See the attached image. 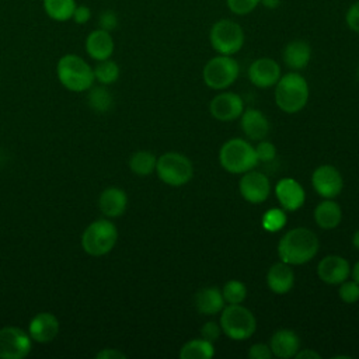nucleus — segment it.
Segmentation results:
<instances>
[{"instance_id":"obj_1","label":"nucleus","mask_w":359,"mask_h":359,"mask_svg":"<svg viewBox=\"0 0 359 359\" xmlns=\"http://www.w3.org/2000/svg\"><path fill=\"white\" fill-rule=\"evenodd\" d=\"M320 248V240L307 227H296L286 231L278 243L280 261L289 265H303L311 261Z\"/></svg>"},{"instance_id":"obj_9","label":"nucleus","mask_w":359,"mask_h":359,"mask_svg":"<svg viewBox=\"0 0 359 359\" xmlns=\"http://www.w3.org/2000/svg\"><path fill=\"white\" fill-rule=\"evenodd\" d=\"M240 74L238 62L229 55H219L209 59L202 70L203 83L212 90L229 88Z\"/></svg>"},{"instance_id":"obj_18","label":"nucleus","mask_w":359,"mask_h":359,"mask_svg":"<svg viewBox=\"0 0 359 359\" xmlns=\"http://www.w3.org/2000/svg\"><path fill=\"white\" fill-rule=\"evenodd\" d=\"M86 53L95 62L109 59L115 50L112 34L102 28L93 29L84 41Z\"/></svg>"},{"instance_id":"obj_32","label":"nucleus","mask_w":359,"mask_h":359,"mask_svg":"<svg viewBox=\"0 0 359 359\" xmlns=\"http://www.w3.org/2000/svg\"><path fill=\"white\" fill-rule=\"evenodd\" d=\"M223 299L227 304H241L247 297V287L241 280H227L222 289Z\"/></svg>"},{"instance_id":"obj_35","label":"nucleus","mask_w":359,"mask_h":359,"mask_svg":"<svg viewBox=\"0 0 359 359\" xmlns=\"http://www.w3.org/2000/svg\"><path fill=\"white\" fill-rule=\"evenodd\" d=\"M255 154L259 163H271L276 157V147L273 143L262 139L258 142V144L254 147Z\"/></svg>"},{"instance_id":"obj_5","label":"nucleus","mask_w":359,"mask_h":359,"mask_svg":"<svg viewBox=\"0 0 359 359\" xmlns=\"http://www.w3.org/2000/svg\"><path fill=\"white\" fill-rule=\"evenodd\" d=\"M81 247L91 257H102L112 251L118 241V229L108 219L91 222L81 234Z\"/></svg>"},{"instance_id":"obj_25","label":"nucleus","mask_w":359,"mask_h":359,"mask_svg":"<svg viewBox=\"0 0 359 359\" xmlns=\"http://www.w3.org/2000/svg\"><path fill=\"white\" fill-rule=\"evenodd\" d=\"M314 220L318 227L332 230L338 227L342 220V209L332 199H324L314 209Z\"/></svg>"},{"instance_id":"obj_11","label":"nucleus","mask_w":359,"mask_h":359,"mask_svg":"<svg viewBox=\"0 0 359 359\" xmlns=\"http://www.w3.org/2000/svg\"><path fill=\"white\" fill-rule=\"evenodd\" d=\"M311 185L324 199H334L344 188V178L338 168L331 164H323L313 171Z\"/></svg>"},{"instance_id":"obj_4","label":"nucleus","mask_w":359,"mask_h":359,"mask_svg":"<svg viewBox=\"0 0 359 359\" xmlns=\"http://www.w3.org/2000/svg\"><path fill=\"white\" fill-rule=\"evenodd\" d=\"M220 165L231 174H244L254 170L259 163L254 146L241 137H233L224 142L219 150Z\"/></svg>"},{"instance_id":"obj_27","label":"nucleus","mask_w":359,"mask_h":359,"mask_svg":"<svg viewBox=\"0 0 359 359\" xmlns=\"http://www.w3.org/2000/svg\"><path fill=\"white\" fill-rule=\"evenodd\" d=\"M76 6V0H42L45 14L56 22L70 21Z\"/></svg>"},{"instance_id":"obj_7","label":"nucleus","mask_w":359,"mask_h":359,"mask_svg":"<svg viewBox=\"0 0 359 359\" xmlns=\"http://www.w3.org/2000/svg\"><path fill=\"white\" fill-rule=\"evenodd\" d=\"M209 41L212 48L219 55L233 56L244 46L245 35L238 22L229 18H222L210 27Z\"/></svg>"},{"instance_id":"obj_24","label":"nucleus","mask_w":359,"mask_h":359,"mask_svg":"<svg viewBox=\"0 0 359 359\" xmlns=\"http://www.w3.org/2000/svg\"><path fill=\"white\" fill-rule=\"evenodd\" d=\"M224 306L226 302L223 299L222 289L216 286L202 287L195 294V307L203 316L219 314Z\"/></svg>"},{"instance_id":"obj_33","label":"nucleus","mask_w":359,"mask_h":359,"mask_svg":"<svg viewBox=\"0 0 359 359\" xmlns=\"http://www.w3.org/2000/svg\"><path fill=\"white\" fill-rule=\"evenodd\" d=\"M338 296L344 303L353 304L359 300V283L356 280H344L339 283L338 289Z\"/></svg>"},{"instance_id":"obj_30","label":"nucleus","mask_w":359,"mask_h":359,"mask_svg":"<svg viewBox=\"0 0 359 359\" xmlns=\"http://www.w3.org/2000/svg\"><path fill=\"white\" fill-rule=\"evenodd\" d=\"M93 70H94L95 81H98L102 86H109L115 83L119 79V73H121L118 63L111 57L97 62Z\"/></svg>"},{"instance_id":"obj_29","label":"nucleus","mask_w":359,"mask_h":359,"mask_svg":"<svg viewBox=\"0 0 359 359\" xmlns=\"http://www.w3.org/2000/svg\"><path fill=\"white\" fill-rule=\"evenodd\" d=\"M88 105L91 109H94L98 114H105L111 109L112 104H114V98L112 94L108 91V88L105 86H97V87H90L88 90Z\"/></svg>"},{"instance_id":"obj_43","label":"nucleus","mask_w":359,"mask_h":359,"mask_svg":"<svg viewBox=\"0 0 359 359\" xmlns=\"http://www.w3.org/2000/svg\"><path fill=\"white\" fill-rule=\"evenodd\" d=\"M259 4H262L265 8H269V10H275L280 6V0H261Z\"/></svg>"},{"instance_id":"obj_46","label":"nucleus","mask_w":359,"mask_h":359,"mask_svg":"<svg viewBox=\"0 0 359 359\" xmlns=\"http://www.w3.org/2000/svg\"><path fill=\"white\" fill-rule=\"evenodd\" d=\"M356 79H358V81H359V65H358V67H356Z\"/></svg>"},{"instance_id":"obj_42","label":"nucleus","mask_w":359,"mask_h":359,"mask_svg":"<svg viewBox=\"0 0 359 359\" xmlns=\"http://www.w3.org/2000/svg\"><path fill=\"white\" fill-rule=\"evenodd\" d=\"M296 359H321V355L313 349H299L294 355Z\"/></svg>"},{"instance_id":"obj_17","label":"nucleus","mask_w":359,"mask_h":359,"mask_svg":"<svg viewBox=\"0 0 359 359\" xmlns=\"http://www.w3.org/2000/svg\"><path fill=\"white\" fill-rule=\"evenodd\" d=\"M59 320L49 311L36 313L28 323V334L34 342L48 344L59 334Z\"/></svg>"},{"instance_id":"obj_38","label":"nucleus","mask_w":359,"mask_h":359,"mask_svg":"<svg viewBox=\"0 0 359 359\" xmlns=\"http://www.w3.org/2000/svg\"><path fill=\"white\" fill-rule=\"evenodd\" d=\"M345 22L351 31L359 35V0L348 7L345 13Z\"/></svg>"},{"instance_id":"obj_40","label":"nucleus","mask_w":359,"mask_h":359,"mask_svg":"<svg viewBox=\"0 0 359 359\" xmlns=\"http://www.w3.org/2000/svg\"><path fill=\"white\" fill-rule=\"evenodd\" d=\"M72 20L76 24H79V25L87 24L91 20V10H90V7L86 6V4H77L74 11H73Z\"/></svg>"},{"instance_id":"obj_14","label":"nucleus","mask_w":359,"mask_h":359,"mask_svg":"<svg viewBox=\"0 0 359 359\" xmlns=\"http://www.w3.org/2000/svg\"><path fill=\"white\" fill-rule=\"evenodd\" d=\"M275 196L280 205L282 209L286 212H294L300 209L304 205L306 201V192L302 184L292 178L285 177L280 178L275 185Z\"/></svg>"},{"instance_id":"obj_37","label":"nucleus","mask_w":359,"mask_h":359,"mask_svg":"<svg viewBox=\"0 0 359 359\" xmlns=\"http://www.w3.org/2000/svg\"><path fill=\"white\" fill-rule=\"evenodd\" d=\"M222 334H223L222 327L216 321H206L201 328V337L213 342V344L220 338Z\"/></svg>"},{"instance_id":"obj_28","label":"nucleus","mask_w":359,"mask_h":359,"mask_svg":"<svg viewBox=\"0 0 359 359\" xmlns=\"http://www.w3.org/2000/svg\"><path fill=\"white\" fill-rule=\"evenodd\" d=\"M157 157L149 150H139L135 151L129 158V168L133 174L146 177L156 171Z\"/></svg>"},{"instance_id":"obj_16","label":"nucleus","mask_w":359,"mask_h":359,"mask_svg":"<svg viewBox=\"0 0 359 359\" xmlns=\"http://www.w3.org/2000/svg\"><path fill=\"white\" fill-rule=\"evenodd\" d=\"M317 275L327 285H339L351 275V265L341 255H325L317 265Z\"/></svg>"},{"instance_id":"obj_44","label":"nucleus","mask_w":359,"mask_h":359,"mask_svg":"<svg viewBox=\"0 0 359 359\" xmlns=\"http://www.w3.org/2000/svg\"><path fill=\"white\" fill-rule=\"evenodd\" d=\"M351 273H352V279L359 283V261L353 265V269H351Z\"/></svg>"},{"instance_id":"obj_13","label":"nucleus","mask_w":359,"mask_h":359,"mask_svg":"<svg viewBox=\"0 0 359 359\" xmlns=\"http://www.w3.org/2000/svg\"><path fill=\"white\" fill-rule=\"evenodd\" d=\"M209 109L215 119L220 122H230L241 116L244 111V102L238 94L223 91L212 98Z\"/></svg>"},{"instance_id":"obj_39","label":"nucleus","mask_w":359,"mask_h":359,"mask_svg":"<svg viewBox=\"0 0 359 359\" xmlns=\"http://www.w3.org/2000/svg\"><path fill=\"white\" fill-rule=\"evenodd\" d=\"M247 355L250 359H271L273 356L269 345H265L261 342L251 345Z\"/></svg>"},{"instance_id":"obj_20","label":"nucleus","mask_w":359,"mask_h":359,"mask_svg":"<svg viewBox=\"0 0 359 359\" xmlns=\"http://www.w3.org/2000/svg\"><path fill=\"white\" fill-rule=\"evenodd\" d=\"M240 126L244 135L254 142H259L265 139V136L269 132V121L257 108H248L244 109L240 116Z\"/></svg>"},{"instance_id":"obj_2","label":"nucleus","mask_w":359,"mask_h":359,"mask_svg":"<svg viewBox=\"0 0 359 359\" xmlns=\"http://www.w3.org/2000/svg\"><path fill=\"white\" fill-rule=\"evenodd\" d=\"M59 83L72 93H84L94 86V70L87 60L76 53L63 55L56 63Z\"/></svg>"},{"instance_id":"obj_10","label":"nucleus","mask_w":359,"mask_h":359,"mask_svg":"<svg viewBox=\"0 0 359 359\" xmlns=\"http://www.w3.org/2000/svg\"><path fill=\"white\" fill-rule=\"evenodd\" d=\"M32 349L28 331L15 325L0 328V359H24Z\"/></svg>"},{"instance_id":"obj_31","label":"nucleus","mask_w":359,"mask_h":359,"mask_svg":"<svg viewBox=\"0 0 359 359\" xmlns=\"http://www.w3.org/2000/svg\"><path fill=\"white\" fill-rule=\"evenodd\" d=\"M287 222V216H286V210L282 208H271L268 209L262 219H261V224L262 229L268 233H278L280 231L285 224Z\"/></svg>"},{"instance_id":"obj_6","label":"nucleus","mask_w":359,"mask_h":359,"mask_svg":"<svg viewBox=\"0 0 359 359\" xmlns=\"http://www.w3.org/2000/svg\"><path fill=\"white\" fill-rule=\"evenodd\" d=\"M220 327L226 337L233 341H245L257 330L252 311L243 304H227L220 311Z\"/></svg>"},{"instance_id":"obj_19","label":"nucleus","mask_w":359,"mask_h":359,"mask_svg":"<svg viewBox=\"0 0 359 359\" xmlns=\"http://www.w3.org/2000/svg\"><path fill=\"white\" fill-rule=\"evenodd\" d=\"M98 208L108 219L119 217L128 208V195L119 187H108L100 194Z\"/></svg>"},{"instance_id":"obj_34","label":"nucleus","mask_w":359,"mask_h":359,"mask_svg":"<svg viewBox=\"0 0 359 359\" xmlns=\"http://www.w3.org/2000/svg\"><path fill=\"white\" fill-rule=\"evenodd\" d=\"M261 0H226L230 13L236 15H247L259 6Z\"/></svg>"},{"instance_id":"obj_21","label":"nucleus","mask_w":359,"mask_h":359,"mask_svg":"<svg viewBox=\"0 0 359 359\" xmlns=\"http://www.w3.org/2000/svg\"><path fill=\"white\" fill-rule=\"evenodd\" d=\"M283 63L293 72H300L307 67L311 59V46L304 39H292L282 52Z\"/></svg>"},{"instance_id":"obj_36","label":"nucleus","mask_w":359,"mask_h":359,"mask_svg":"<svg viewBox=\"0 0 359 359\" xmlns=\"http://www.w3.org/2000/svg\"><path fill=\"white\" fill-rule=\"evenodd\" d=\"M118 24H119L118 15L114 10L107 8V10L100 13V15H98V28H102L105 31L112 32L114 29L118 28Z\"/></svg>"},{"instance_id":"obj_22","label":"nucleus","mask_w":359,"mask_h":359,"mask_svg":"<svg viewBox=\"0 0 359 359\" xmlns=\"http://www.w3.org/2000/svg\"><path fill=\"white\" fill-rule=\"evenodd\" d=\"M266 285L275 294H286L294 285V272L292 265L279 261L271 265L266 273Z\"/></svg>"},{"instance_id":"obj_45","label":"nucleus","mask_w":359,"mask_h":359,"mask_svg":"<svg viewBox=\"0 0 359 359\" xmlns=\"http://www.w3.org/2000/svg\"><path fill=\"white\" fill-rule=\"evenodd\" d=\"M352 244H353L355 248L359 250V229H358V230L353 233V236H352Z\"/></svg>"},{"instance_id":"obj_12","label":"nucleus","mask_w":359,"mask_h":359,"mask_svg":"<svg viewBox=\"0 0 359 359\" xmlns=\"http://www.w3.org/2000/svg\"><path fill=\"white\" fill-rule=\"evenodd\" d=\"M238 189H240L241 196L247 202L259 205L269 196L271 182L264 172L250 170L243 174V177L238 182Z\"/></svg>"},{"instance_id":"obj_41","label":"nucleus","mask_w":359,"mask_h":359,"mask_svg":"<svg viewBox=\"0 0 359 359\" xmlns=\"http://www.w3.org/2000/svg\"><path fill=\"white\" fill-rule=\"evenodd\" d=\"M95 358L97 359H125L126 355L115 348H104L95 355Z\"/></svg>"},{"instance_id":"obj_8","label":"nucleus","mask_w":359,"mask_h":359,"mask_svg":"<svg viewBox=\"0 0 359 359\" xmlns=\"http://www.w3.org/2000/svg\"><path fill=\"white\" fill-rule=\"evenodd\" d=\"M157 177L170 187H182L188 184L194 175L191 160L178 151H167L157 157Z\"/></svg>"},{"instance_id":"obj_15","label":"nucleus","mask_w":359,"mask_h":359,"mask_svg":"<svg viewBox=\"0 0 359 359\" xmlns=\"http://www.w3.org/2000/svg\"><path fill=\"white\" fill-rule=\"evenodd\" d=\"M247 74L250 81L258 88L273 87L282 76L279 63L271 57L255 59L250 65Z\"/></svg>"},{"instance_id":"obj_23","label":"nucleus","mask_w":359,"mask_h":359,"mask_svg":"<svg viewBox=\"0 0 359 359\" xmlns=\"http://www.w3.org/2000/svg\"><path fill=\"white\" fill-rule=\"evenodd\" d=\"M269 348L272 355L280 359L294 358L297 351L300 349V339L299 335L289 328H280L273 332L271 337Z\"/></svg>"},{"instance_id":"obj_3","label":"nucleus","mask_w":359,"mask_h":359,"mask_svg":"<svg viewBox=\"0 0 359 359\" xmlns=\"http://www.w3.org/2000/svg\"><path fill=\"white\" fill-rule=\"evenodd\" d=\"M309 83L299 72L292 70L280 76L275 84V102L286 114L302 111L309 101Z\"/></svg>"},{"instance_id":"obj_26","label":"nucleus","mask_w":359,"mask_h":359,"mask_svg":"<svg viewBox=\"0 0 359 359\" xmlns=\"http://www.w3.org/2000/svg\"><path fill=\"white\" fill-rule=\"evenodd\" d=\"M213 356H215L213 342L202 337L189 339L180 349L181 359H212Z\"/></svg>"}]
</instances>
